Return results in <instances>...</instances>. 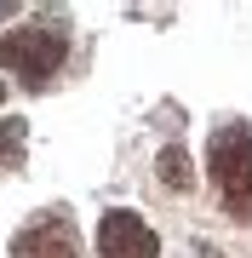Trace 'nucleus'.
I'll return each mask as SVG.
<instances>
[{"label": "nucleus", "mask_w": 252, "mask_h": 258, "mask_svg": "<svg viewBox=\"0 0 252 258\" xmlns=\"http://www.w3.org/2000/svg\"><path fill=\"white\" fill-rule=\"evenodd\" d=\"M206 172H212V189H218V201H224V212L235 224H252V126L246 120L212 126Z\"/></svg>", "instance_id": "obj_1"}, {"label": "nucleus", "mask_w": 252, "mask_h": 258, "mask_svg": "<svg viewBox=\"0 0 252 258\" xmlns=\"http://www.w3.org/2000/svg\"><path fill=\"white\" fill-rule=\"evenodd\" d=\"M69 63V29L63 23H23L12 35H0V69H18L29 86L52 81Z\"/></svg>", "instance_id": "obj_2"}, {"label": "nucleus", "mask_w": 252, "mask_h": 258, "mask_svg": "<svg viewBox=\"0 0 252 258\" xmlns=\"http://www.w3.org/2000/svg\"><path fill=\"white\" fill-rule=\"evenodd\" d=\"M98 252L103 258H160V235L138 218V212L109 207L98 218Z\"/></svg>", "instance_id": "obj_3"}, {"label": "nucleus", "mask_w": 252, "mask_h": 258, "mask_svg": "<svg viewBox=\"0 0 252 258\" xmlns=\"http://www.w3.org/2000/svg\"><path fill=\"white\" fill-rule=\"evenodd\" d=\"M12 258H80V241L69 230V218L40 212L35 224H23V230L12 235Z\"/></svg>", "instance_id": "obj_4"}, {"label": "nucleus", "mask_w": 252, "mask_h": 258, "mask_svg": "<svg viewBox=\"0 0 252 258\" xmlns=\"http://www.w3.org/2000/svg\"><path fill=\"white\" fill-rule=\"evenodd\" d=\"M155 166H160V184H166L172 195H189V189H195V172H189V155H184V144H166Z\"/></svg>", "instance_id": "obj_5"}, {"label": "nucleus", "mask_w": 252, "mask_h": 258, "mask_svg": "<svg viewBox=\"0 0 252 258\" xmlns=\"http://www.w3.org/2000/svg\"><path fill=\"white\" fill-rule=\"evenodd\" d=\"M23 149H29V120L6 115V120H0V172H18V166H23Z\"/></svg>", "instance_id": "obj_6"}, {"label": "nucleus", "mask_w": 252, "mask_h": 258, "mask_svg": "<svg viewBox=\"0 0 252 258\" xmlns=\"http://www.w3.org/2000/svg\"><path fill=\"white\" fill-rule=\"evenodd\" d=\"M195 252H201V258H224V252H212V247H206V241H201V247H195Z\"/></svg>", "instance_id": "obj_7"}, {"label": "nucleus", "mask_w": 252, "mask_h": 258, "mask_svg": "<svg viewBox=\"0 0 252 258\" xmlns=\"http://www.w3.org/2000/svg\"><path fill=\"white\" fill-rule=\"evenodd\" d=\"M12 12H18V6H0V18H12Z\"/></svg>", "instance_id": "obj_8"}, {"label": "nucleus", "mask_w": 252, "mask_h": 258, "mask_svg": "<svg viewBox=\"0 0 252 258\" xmlns=\"http://www.w3.org/2000/svg\"><path fill=\"white\" fill-rule=\"evenodd\" d=\"M0 98H6V81H0Z\"/></svg>", "instance_id": "obj_9"}]
</instances>
